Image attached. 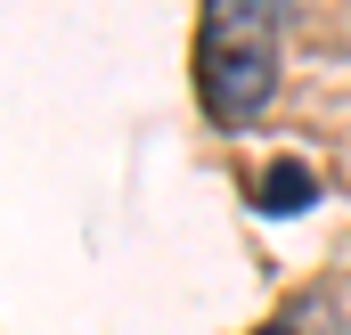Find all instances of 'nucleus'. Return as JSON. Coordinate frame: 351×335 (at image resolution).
Returning <instances> with one entry per match:
<instances>
[{"instance_id": "obj_1", "label": "nucleus", "mask_w": 351, "mask_h": 335, "mask_svg": "<svg viewBox=\"0 0 351 335\" xmlns=\"http://www.w3.org/2000/svg\"><path fill=\"white\" fill-rule=\"evenodd\" d=\"M196 90L221 131L254 123L278 90V0H204L196 25Z\"/></svg>"}, {"instance_id": "obj_2", "label": "nucleus", "mask_w": 351, "mask_h": 335, "mask_svg": "<svg viewBox=\"0 0 351 335\" xmlns=\"http://www.w3.org/2000/svg\"><path fill=\"white\" fill-rule=\"evenodd\" d=\"M311 196H319V188H311V172H302V164H269L262 188H254V205H262V213H302Z\"/></svg>"}, {"instance_id": "obj_3", "label": "nucleus", "mask_w": 351, "mask_h": 335, "mask_svg": "<svg viewBox=\"0 0 351 335\" xmlns=\"http://www.w3.org/2000/svg\"><path fill=\"white\" fill-rule=\"evenodd\" d=\"M262 335H294V327H262Z\"/></svg>"}]
</instances>
